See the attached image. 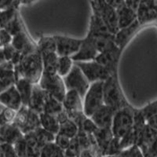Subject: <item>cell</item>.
I'll list each match as a JSON object with an SVG mask.
<instances>
[{
    "label": "cell",
    "mask_w": 157,
    "mask_h": 157,
    "mask_svg": "<svg viewBox=\"0 0 157 157\" xmlns=\"http://www.w3.org/2000/svg\"><path fill=\"white\" fill-rule=\"evenodd\" d=\"M14 151L20 157H27V142L25 138V135L20 138L14 145H13Z\"/></svg>",
    "instance_id": "b9f144b4"
},
{
    "label": "cell",
    "mask_w": 157,
    "mask_h": 157,
    "mask_svg": "<svg viewBox=\"0 0 157 157\" xmlns=\"http://www.w3.org/2000/svg\"><path fill=\"white\" fill-rule=\"evenodd\" d=\"M51 157H66L65 151L61 149V148H60L59 147L56 146L55 150H54V153H53Z\"/></svg>",
    "instance_id": "db71d44e"
},
{
    "label": "cell",
    "mask_w": 157,
    "mask_h": 157,
    "mask_svg": "<svg viewBox=\"0 0 157 157\" xmlns=\"http://www.w3.org/2000/svg\"><path fill=\"white\" fill-rule=\"evenodd\" d=\"M104 104L115 111L127 107L129 104L123 96L117 79V73L111 75L104 82Z\"/></svg>",
    "instance_id": "7a4b0ae2"
},
{
    "label": "cell",
    "mask_w": 157,
    "mask_h": 157,
    "mask_svg": "<svg viewBox=\"0 0 157 157\" xmlns=\"http://www.w3.org/2000/svg\"><path fill=\"white\" fill-rule=\"evenodd\" d=\"M63 79L67 90H76L82 98H84L90 86V82L88 81L82 70L76 64H74L71 71L66 76H64Z\"/></svg>",
    "instance_id": "9c48e42d"
},
{
    "label": "cell",
    "mask_w": 157,
    "mask_h": 157,
    "mask_svg": "<svg viewBox=\"0 0 157 157\" xmlns=\"http://www.w3.org/2000/svg\"><path fill=\"white\" fill-rule=\"evenodd\" d=\"M62 104L67 114L83 112V98L76 90H67Z\"/></svg>",
    "instance_id": "9a60e30c"
},
{
    "label": "cell",
    "mask_w": 157,
    "mask_h": 157,
    "mask_svg": "<svg viewBox=\"0 0 157 157\" xmlns=\"http://www.w3.org/2000/svg\"><path fill=\"white\" fill-rule=\"evenodd\" d=\"M104 82H95L90 84L83 98V113L88 117L104 105Z\"/></svg>",
    "instance_id": "8992f818"
},
{
    "label": "cell",
    "mask_w": 157,
    "mask_h": 157,
    "mask_svg": "<svg viewBox=\"0 0 157 157\" xmlns=\"http://www.w3.org/2000/svg\"><path fill=\"white\" fill-rule=\"evenodd\" d=\"M34 84L29 82L26 78L22 77H17L15 83L17 90L19 93L21 98L23 105L28 106L29 100L32 96V90H33Z\"/></svg>",
    "instance_id": "4316f807"
},
{
    "label": "cell",
    "mask_w": 157,
    "mask_h": 157,
    "mask_svg": "<svg viewBox=\"0 0 157 157\" xmlns=\"http://www.w3.org/2000/svg\"><path fill=\"white\" fill-rule=\"evenodd\" d=\"M74 63L82 70L90 84L95 82H105L111 75L115 74L95 61Z\"/></svg>",
    "instance_id": "ba28073f"
},
{
    "label": "cell",
    "mask_w": 157,
    "mask_h": 157,
    "mask_svg": "<svg viewBox=\"0 0 157 157\" xmlns=\"http://www.w3.org/2000/svg\"><path fill=\"white\" fill-rule=\"evenodd\" d=\"M99 52L94 47L92 41L87 36L82 39V43L76 54H74L71 59L74 62H86L94 61Z\"/></svg>",
    "instance_id": "4fadbf2b"
},
{
    "label": "cell",
    "mask_w": 157,
    "mask_h": 157,
    "mask_svg": "<svg viewBox=\"0 0 157 157\" xmlns=\"http://www.w3.org/2000/svg\"><path fill=\"white\" fill-rule=\"evenodd\" d=\"M137 20L141 26L157 22V0H141L137 10Z\"/></svg>",
    "instance_id": "8fae6325"
},
{
    "label": "cell",
    "mask_w": 157,
    "mask_h": 157,
    "mask_svg": "<svg viewBox=\"0 0 157 157\" xmlns=\"http://www.w3.org/2000/svg\"><path fill=\"white\" fill-rule=\"evenodd\" d=\"M39 120H40L41 127L43 128L55 135L58 134L60 130V123L56 116L48 114V113H42L39 114Z\"/></svg>",
    "instance_id": "83f0119b"
},
{
    "label": "cell",
    "mask_w": 157,
    "mask_h": 157,
    "mask_svg": "<svg viewBox=\"0 0 157 157\" xmlns=\"http://www.w3.org/2000/svg\"><path fill=\"white\" fill-rule=\"evenodd\" d=\"M36 134V137H37L38 141H39V145L42 147L44 145L47 144V143L54 142V139H55V134H52L51 132L48 131V130H45L42 127H39L37 130L34 131Z\"/></svg>",
    "instance_id": "e575fe53"
},
{
    "label": "cell",
    "mask_w": 157,
    "mask_h": 157,
    "mask_svg": "<svg viewBox=\"0 0 157 157\" xmlns=\"http://www.w3.org/2000/svg\"><path fill=\"white\" fill-rule=\"evenodd\" d=\"M93 134L95 138V141H96L97 145L101 150L103 155H105V153L109 144H110V142L114 137L112 129L99 128V127H98Z\"/></svg>",
    "instance_id": "d4e9b609"
},
{
    "label": "cell",
    "mask_w": 157,
    "mask_h": 157,
    "mask_svg": "<svg viewBox=\"0 0 157 157\" xmlns=\"http://www.w3.org/2000/svg\"><path fill=\"white\" fill-rule=\"evenodd\" d=\"M56 39V53L59 57H72L78 52L82 39L63 36H54Z\"/></svg>",
    "instance_id": "30bf717a"
},
{
    "label": "cell",
    "mask_w": 157,
    "mask_h": 157,
    "mask_svg": "<svg viewBox=\"0 0 157 157\" xmlns=\"http://www.w3.org/2000/svg\"><path fill=\"white\" fill-rule=\"evenodd\" d=\"M106 1L116 10L125 4V0H106Z\"/></svg>",
    "instance_id": "f5cc1de1"
},
{
    "label": "cell",
    "mask_w": 157,
    "mask_h": 157,
    "mask_svg": "<svg viewBox=\"0 0 157 157\" xmlns=\"http://www.w3.org/2000/svg\"><path fill=\"white\" fill-rule=\"evenodd\" d=\"M0 104L5 108L13 109L16 112L23 106L21 98L15 85L0 93Z\"/></svg>",
    "instance_id": "2e32d148"
},
{
    "label": "cell",
    "mask_w": 157,
    "mask_h": 157,
    "mask_svg": "<svg viewBox=\"0 0 157 157\" xmlns=\"http://www.w3.org/2000/svg\"><path fill=\"white\" fill-rule=\"evenodd\" d=\"M157 137V130L152 128L146 123L145 127L143 129L142 132L140 135L139 139L137 141V145L139 147L141 151L142 152L143 155L145 153L150 145L153 142L154 140Z\"/></svg>",
    "instance_id": "cb8c5ba5"
},
{
    "label": "cell",
    "mask_w": 157,
    "mask_h": 157,
    "mask_svg": "<svg viewBox=\"0 0 157 157\" xmlns=\"http://www.w3.org/2000/svg\"><path fill=\"white\" fill-rule=\"evenodd\" d=\"M134 112L135 109L128 105L115 113L111 127L114 137L121 139L132 128L134 122Z\"/></svg>",
    "instance_id": "3957f363"
},
{
    "label": "cell",
    "mask_w": 157,
    "mask_h": 157,
    "mask_svg": "<svg viewBox=\"0 0 157 157\" xmlns=\"http://www.w3.org/2000/svg\"><path fill=\"white\" fill-rule=\"evenodd\" d=\"M141 2V0H125V4L128 6V7L131 8V9L137 11Z\"/></svg>",
    "instance_id": "f907efd6"
},
{
    "label": "cell",
    "mask_w": 157,
    "mask_h": 157,
    "mask_svg": "<svg viewBox=\"0 0 157 157\" xmlns=\"http://www.w3.org/2000/svg\"><path fill=\"white\" fill-rule=\"evenodd\" d=\"M43 64V72L48 74L57 73L59 56L56 52L42 54Z\"/></svg>",
    "instance_id": "f546056e"
},
{
    "label": "cell",
    "mask_w": 157,
    "mask_h": 157,
    "mask_svg": "<svg viewBox=\"0 0 157 157\" xmlns=\"http://www.w3.org/2000/svg\"><path fill=\"white\" fill-rule=\"evenodd\" d=\"M102 157H116V155H103Z\"/></svg>",
    "instance_id": "680465c9"
},
{
    "label": "cell",
    "mask_w": 157,
    "mask_h": 157,
    "mask_svg": "<svg viewBox=\"0 0 157 157\" xmlns=\"http://www.w3.org/2000/svg\"><path fill=\"white\" fill-rule=\"evenodd\" d=\"M16 74L0 78V93L6 90L7 89L10 88L11 86H14L15 83H16Z\"/></svg>",
    "instance_id": "7bdbcfd3"
},
{
    "label": "cell",
    "mask_w": 157,
    "mask_h": 157,
    "mask_svg": "<svg viewBox=\"0 0 157 157\" xmlns=\"http://www.w3.org/2000/svg\"><path fill=\"white\" fill-rule=\"evenodd\" d=\"M78 130H82L88 134H94L98 127L94 123V122L91 120L90 117L85 116L82 121L78 124Z\"/></svg>",
    "instance_id": "8d00e7d4"
},
{
    "label": "cell",
    "mask_w": 157,
    "mask_h": 157,
    "mask_svg": "<svg viewBox=\"0 0 157 157\" xmlns=\"http://www.w3.org/2000/svg\"><path fill=\"white\" fill-rule=\"evenodd\" d=\"M17 78L22 77L33 84L39 83L43 74L42 54L39 50L23 56L21 61L15 67Z\"/></svg>",
    "instance_id": "6da1fadb"
},
{
    "label": "cell",
    "mask_w": 157,
    "mask_h": 157,
    "mask_svg": "<svg viewBox=\"0 0 157 157\" xmlns=\"http://www.w3.org/2000/svg\"><path fill=\"white\" fill-rule=\"evenodd\" d=\"M119 30L127 27L137 21V11L128 7L126 4L116 9Z\"/></svg>",
    "instance_id": "603a6c76"
},
{
    "label": "cell",
    "mask_w": 157,
    "mask_h": 157,
    "mask_svg": "<svg viewBox=\"0 0 157 157\" xmlns=\"http://www.w3.org/2000/svg\"><path fill=\"white\" fill-rule=\"evenodd\" d=\"M103 153L97 144L92 145L90 148L82 150L78 157H102Z\"/></svg>",
    "instance_id": "ab89813d"
},
{
    "label": "cell",
    "mask_w": 157,
    "mask_h": 157,
    "mask_svg": "<svg viewBox=\"0 0 157 157\" xmlns=\"http://www.w3.org/2000/svg\"><path fill=\"white\" fill-rule=\"evenodd\" d=\"M66 157H67V156H66Z\"/></svg>",
    "instance_id": "91938a15"
},
{
    "label": "cell",
    "mask_w": 157,
    "mask_h": 157,
    "mask_svg": "<svg viewBox=\"0 0 157 157\" xmlns=\"http://www.w3.org/2000/svg\"><path fill=\"white\" fill-rule=\"evenodd\" d=\"M24 136L23 133L13 123H8L0 127V144L13 145Z\"/></svg>",
    "instance_id": "ac0fdd59"
},
{
    "label": "cell",
    "mask_w": 157,
    "mask_h": 157,
    "mask_svg": "<svg viewBox=\"0 0 157 157\" xmlns=\"http://www.w3.org/2000/svg\"><path fill=\"white\" fill-rule=\"evenodd\" d=\"M115 113L116 111L114 109L104 104L90 118L99 128H111Z\"/></svg>",
    "instance_id": "5bb4252c"
},
{
    "label": "cell",
    "mask_w": 157,
    "mask_h": 157,
    "mask_svg": "<svg viewBox=\"0 0 157 157\" xmlns=\"http://www.w3.org/2000/svg\"><path fill=\"white\" fill-rule=\"evenodd\" d=\"M2 145L5 153V157H20L14 151L13 145H7V144H3Z\"/></svg>",
    "instance_id": "c3c4849f"
},
{
    "label": "cell",
    "mask_w": 157,
    "mask_h": 157,
    "mask_svg": "<svg viewBox=\"0 0 157 157\" xmlns=\"http://www.w3.org/2000/svg\"><path fill=\"white\" fill-rule=\"evenodd\" d=\"M141 25L137 21L124 29H121L115 34V42L119 48L123 50L128 41L135 34L137 30L141 28Z\"/></svg>",
    "instance_id": "44dd1931"
},
{
    "label": "cell",
    "mask_w": 157,
    "mask_h": 157,
    "mask_svg": "<svg viewBox=\"0 0 157 157\" xmlns=\"http://www.w3.org/2000/svg\"><path fill=\"white\" fill-rule=\"evenodd\" d=\"M70 142H71V138L68 137V136L61 134V133H58L55 135L54 143H55L56 146L59 147L64 151L68 148Z\"/></svg>",
    "instance_id": "ee69618b"
},
{
    "label": "cell",
    "mask_w": 157,
    "mask_h": 157,
    "mask_svg": "<svg viewBox=\"0 0 157 157\" xmlns=\"http://www.w3.org/2000/svg\"><path fill=\"white\" fill-rule=\"evenodd\" d=\"M74 64L75 63L71 57H59L57 73L64 78L71 71Z\"/></svg>",
    "instance_id": "d6a6232c"
},
{
    "label": "cell",
    "mask_w": 157,
    "mask_h": 157,
    "mask_svg": "<svg viewBox=\"0 0 157 157\" xmlns=\"http://www.w3.org/2000/svg\"><path fill=\"white\" fill-rule=\"evenodd\" d=\"M12 38L10 34L5 29L0 28V48L4 47L8 44H10Z\"/></svg>",
    "instance_id": "bcb514c9"
},
{
    "label": "cell",
    "mask_w": 157,
    "mask_h": 157,
    "mask_svg": "<svg viewBox=\"0 0 157 157\" xmlns=\"http://www.w3.org/2000/svg\"><path fill=\"white\" fill-rule=\"evenodd\" d=\"M20 4L16 1L15 4L6 10H0V28L5 27L12 21L19 11Z\"/></svg>",
    "instance_id": "1f68e13d"
},
{
    "label": "cell",
    "mask_w": 157,
    "mask_h": 157,
    "mask_svg": "<svg viewBox=\"0 0 157 157\" xmlns=\"http://www.w3.org/2000/svg\"><path fill=\"white\" fill-rule=\"evenodd\" d=\"M0 157H5L3 148H2V145L1 144H0Z\"/></svg>",
    "instance_id": "6f0895ef"
},
{
    "label": "cell",
    "mask_w": 157,
    "mask_h": 157,
    "mask_svg": "<svg viewBox=\"0 0 157 157\" xmlns=\"http://www.w3.org/2000/svg\"><path fill=\"white\" fill-rule=\"evenodd\" d=\"M81 152V148L78 144L77 135L71 138L68 148L65 150V155L67 157H78Z\"/></svg>",
    "instance_id": "74e56055"
},
{
    "label": "cell",
    "mask_w": 157,
    "mask_h": 157,
    "mask_svg": "<svg viewBox=\"0 0 157 157\" xmlns=\"http://www.w3.org/2000/svg\"><path fill=\"white\" fill-rule=\"evenodd\" d=\"M122 50L120 48H116L109 51L99 53L94 61L101 64L102 66L105 67L110 70L113 73H116L117 64L119 58L121 54Z\"/></svg>",
    "instance_id": "e0dca14e"
},
{
    "label": "cell",
    "mask_w": 157,
    "mask_h": 157,
    "mask_svg": "<svg viewBox=\"0 0 157 157\" xmlns=\"http://www.w3.org/2000/svg\"><path fill=\"white\" fill-rule=\"evenodd\" d=\"M122 151L120 147V139L114 137L109 144L105 155H117Z\"/></svg>",
    "instance_id": "60d3db41"
},
{
    "label": "cell",
    "mask_w": 157,
    "mask_h": 157,
    "mask_svg": "<svg viewBox=\"0 0 157 157\" xmlns=\"http://www.w3.org/2000/svg\"><path fill=\"white\" fill-rule=\"evenodd\" d=\"M47 92L42 89L39 83L34 84L32 96L29 100L28 107L38 114L43 113L45 102L47 99Z\"/></svg>",
    "instance_id": "d6986e66"
},
{
    "label": "cell",
    "mask_w": 157,
    "mask_h": 157,
    "mask_svg": "<svg viewBox=\"0 0 157 157\" xmlns=\"http://www.w3.org/2000/svg\"><path fill=\"white\" fill-rule=\"evenodd\" d=\"M87 34L92 36H109L113 33L109 31V28L103 21V20L98 15L92 13Z\"/></svg>",
    "instance_id": "484cf974"
},
{
    "label": "cell",
    "mask_w": 157,
    "mask_h": 157,
    "mask_svg": "<svg viewBox=\"0 0 157 157\" xmlns=\"http://www.w3.org/2000/svg\"><path fill=\"white\" fill-rule=\"evenodd\" d=\"M11 45L14 47L17 51L21 53L23 56L38 50L37 44L32 41L26 29L17 34L16 36H13Z\"/></svg>",
    "instance_id": "7c38bea8"
},
{
    "label": "cell",
    "mask_w": 157,
    "mask_h": 157,
    "mask_svg": "<svg viewBox=\"0 0 157 157\" xmlns=\"http://www.w3.org/2000/svg\"><path fill=\"white\" fill-rule=\"evenodd\" d=\"M64 110V106H63L62 102L57 100V98H54L53 96L47 93V99L45 102L44 109L43 113H48V114L53 115L54 116H57V115L62 113Z\"/></svg>",
    "instance_id": "f1b7e54d"
},
{
    "label": "cell",
    "mask_w": 157,
    "mask_h": 157,
    "mask_svg": "<svg viewBox=\"0 0 157 157\" xmlns=\"http://www.w3.org/2000/svg\"><path fill=\"white\" fill-rule=\"evenodd\" d=\"M5 29L9 32L12 37L25 30V27L23 21H22L21 17L20 15L19 11L16 14V16L14 17V18L6 26Z\"/></svg>",
    "instance_id": "836d02e7"
},
{
    "label": "cell",
    "mask_w": 157,
    "mask_h": 157,
    "mask_svg": "<svg viewBox=\"0 0 157 157\" xmlns=\"http://www.w3.org/2000/svg\"><path fill=\"white\" fill-rule=\"evenodd\" d=\"M17 2L21 5H29V4L33 3L34 2H36V0H16Z\"/></svg>",
    "instance_id": "11a10c76"
},
{
    "label": "cell",
    "mask_w": 157,
    "mask_h": 157,
    "mask_svg": "<svg viewBox=\"0 0 157 157\" xmlns=\"http://www.w3.org/2000/svg\"><path fill=\"white\" fill-rule=\"evenodd\" d=\"M13 123L20 129L23 134L33 132L41 127L39 114L25 105L17 112Z\"/></svg>",
    "instance_id": "5b68a950"
},
{
    "label": "cell",
    "mask_w": 157,
    "mask_h": 157,
    "mask_svg": "<svg viewBox=\"0 0 157 157\" xmlns=\"http://www.w3.org/2000/svg\"><path fill=\"white\" fill-rule=\"evenodd\" d=\"M16 0H0V10H3L13 6Z\"/></svg>",
    "instance_id": "681fc988"
},
{
    "label": "cell",
    "mask_w": 157,
    "mask_h": 157,
    "mask_svg": "<svg viewBox=\"0 0 157 157\" xmlns=\"http://www.w3.org/2000/svg\"><path fill=\"white\" fill-rule=\"evenodd\" d=\"M92 13L100 17L113 35L119 31L116 10L106 0H90Z\"/></svg>",
    "instance_id": "277c9868"
},
{
    "label": "cell",
    "mask_w": 157,
    "mask_h": 157,
    "mask_svg": "<svg viewBox=\"0 0 157 157\" xmlns=\"http://www.w3.org/2000/svg\"><path fill=\"white\" fill-rule=\"evenodd\" d=\"M57 119L60 123V130L59 133L64 134V135L68 136L70 138H73L78 134V127L76 123L71 120L68 117V114L64 110L62 113L57 115Z\"/></svg>",
    "instance_id": "ffe728a7"
},
{
    "label": "cell",
    "mask_w": 157,
    "mask_h": 157,
    "mask_svg": "<svg viewBox=\"0 0 157 157\" xmlns=\"http://www.w3.org/2000/svg\"><path fill=\"white\" fill-rule=\"evenodd\" d=\"M142 152L137 145H133L128 148L122 150L116 157H143Z\"/></svg>",
    "instance_id": "f35d334b"
},
{
    "label": "cell",
    "mask_w": 157,
    "mask_h": 157,
    "mask_svg": "<svg viewBox=\"0 0 157 157\" xmlns=\"http://www.w3.org/2000/svg\"><path fill=\"white\" fill-rule=\"evenodd\" d=\"M6 62V59L5 54H4L3 48H0V64H3V63Z\"/></svg>",
    "instance_id": "9f6ffc18"
},
{
    "label": "cell",
    "mask_w": 157,
    "mask_h": 157,
    "mask_svg": "<svg viewBox=\"0 0 157 157\" xmlns=\"http://www.w3.org/2000/svg\"><path fill=\"white\" fill-rule=\"evenodd\" d=\"M17 112L13 109L4 108L0 112V127L13 122Z\"/></svg>",
    "instance_id": "d590c367"
},
{
    "label": "cell",
    "mask_w": 157,
    "mask_h": 157,
    "mask_svg": "<svg viewBox=\"0 0 157 157\" xmlns=\"http://www.w3.org/2000/svg\"><path fill=\"white\" fill-rule=\"evenodd\" d=\"M86 36L90 39V40L99 53H103V52L118 48L117 45L115 42V35L92 36V35L87 34Z\"/></svg>",
    "instance_id": "7402d4cb"
},
{
    "label": "cell",
    "mask_w": 157,
    "mask_h": 157,
    "mask_svg": "<svg viewBox=\"0 0 157 157\" xmlns=\"http://www.w3.org/2000/svg\"><path fill=\"white\" fill-rule=\"evenodd\" d=\"M39 85L51 96L62 102L67 92L64 79L57 73L48 74L43 72Z\"/></svg>",
    "instance_id": "52a82bcc"
},
{
    "label": "cell",
    "mask_w": 157,
    "mask_h": 157,
    "mask_svg": "<svg viewBox=\"0 0 157 157\" xmlns=\"http://www.w3.org/2000/svg\"><path fill=\"white\" fill-rule=\"evenodd\" d=\"M56 148V145L54 142L47 143L43 145L40 149L39 157H51L54 150Z\"/></svg>",
    "instance_id": "f6af8a7d"
},
{
    "label": "cell",
    "mask_w": 157,
    "mask_h": 157,
    "mask_svg": "<svg viewBox=\"0 0 157 157\" xmlns=\"http://www.w3.org/2000/svg\"><path fill=\"white\" fill-rule=\"evenodd\" d=\"M3 48L4 54H5L6 59V61H10L12 62V61L14 59V57H16L17 54H18V51H17L14 49V47H13L12 45L8 44L6 46H5Z\"/></svg>",
    "instance_id": "7dc6e473"
},
{
    "label": "cell",
    "mask_w": 157,
    "mask_h": 157,
    "mask_svg": "<svg viewBox=\"0 0 157 157\" xmlns=\"http://www.w3.org/2000/svg\"><path fill=\"white\" fill-rule=\"evenodd\" d=\"M36 44H37L38 50L41 54L56 52L57 45H56V39L54 36H42Z\"/></svg>",
    "instance_id": "4dcf8cb0"
},
{
    "label": "cell",
    "mask_w": 157,
    "mask_h": 157,
    "mask_svg": "<svg viewBox=\"0 0 157 157\" xmlns=\"http://www.w3.org/2000/svg\"><path fill=\"white\" fill-rule=\"evenodd\" d=\"M146 123H148V125L151 126L152 128L155 129L157 130V113L148 118L146 120Z\"/></svg>",
    "instance_id": "816d5d0a"
}]
</instances>
